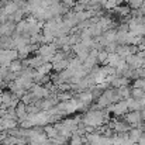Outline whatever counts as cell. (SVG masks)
<instances>
[{"label":"cell","instance_id":"obj_29","mask_svg":"<svg viewBox=\"0 0 145 145\" xmlns=\"http://www.w3.org/2000/svg\"><path fill=\"white\" fill-rule=\"evenodd\" d=\"M0 104H1V96H0Z\"/></svg>","mask_w":145,"mask_h":145},{"label":"cell","instance_id":"obj_11","mask_svg":"<svg viewBox=\"0 0 145 145\" xmlns=\"http://www.w3.org/2000/svg\"><path fill=\"white\" fill-rule=\"evenodd\" d=\"M127 103H128V108L130 111H134V110H142V106H141V101L134 99V97H128L127 99Z\"/></svg>","mask_w":145,"mask_h":145},{"label":"cell","instance_id":"obj_24","mask_svg":"<svg viewBox=\"0 0 145 145\" xmlns=\"http://www.w3.org/2000/svg\"><path fill=\"white\" fill-rule=\"evenodd\" d=\"M138 142H140L141 145H145V134L141 137V138H140V141H138Z\"/></svg>","mask_w":145,"mask_h":145},{"label":"cell","instance_id":"obj_15","mask_svg":"<svg viewBox=\"0 0 145 145\" xmlns=\"http://www.w3.org/2000/svg\"><path fill=\"white\" fill-rule=\"evenodd\" d=\"M56 96L59 99V101H68L73 97V93H72V90H63V92H58Z\"/></svg>","mask_w":145,"mask_h":145},{"label":"cell","instance_id":"obj_23","mask_svg":"<svg viewBox=\"0 0 145 145\" xmlns=\"http://www.w3.org/2000/svg\"><path fill=\"white\" fill-rule=\"evenodd\" d=\"M63 3H65L66 6H73V3H75V0H63Z\"/></svg>","mask_w":145,"mask_h":145},{"label":"cell","instance_id":"obj_1","mask_svg":"<svg viewBox=\"0 0 145 145\" xmlns=\"http://www.w3.org/2000/svg\"><path fill=\"white\" fill-rule=\"evenodd\" d=\"M124 120L131 125V128H144V125H145V121L142 120L141 110L128 111V113L124 116Z\"/></svg>","mask_w":145,"mask_h":145},{"label":"cell","instance_id":"obj_13","mask_svg":"<svg viewBox=\"0 0 145 145\" xmlns=\"http://www.w3.org/2000/svg\"><path fill=\"white\" fill-rule=\"evenodd\" d=\"M44 130H45V134L48 135V138H56L58 137V130H56V127L54 125V124H48V125H45L44 127Z\"/></svg>","mask_w":145,"mask_h":145},{"label":"cell","instance_id":"obj_2","mask_svg":"<svg viewBox=\"0 0 145 145\" xmlns=\"http://www.w3.org/2000/svg\"><path fill=\"white\" fill-rule=\"evenodd\" d=\"M106 110L108 113H113L116 117H123V116H125L130 111L127 100H120V101H117L114 104H110L108 107H106Z\"/></svg>","mask_w":145,"mask_h":145},{"label":"cell","instance_id":"obj_14","mask_svg":"<svg viewBox=\"0 0 145 145\" xmlns=\"http://www.w3.org/2000/svg\"><path fill=\"white\" fill-rule=\"evenodd\" d=\"M37 71H38L40 73H42V75H49V72L54 71V63H52V62H45V63H42Z\"/></svg>","mask_w":145,"mask_h":145},{"label":"cell","instance_id":"obj_16","mask_svg":"<svg viewBox=\"0 0 145 145\" xmlns=\"http://www.w3.org/2000/svg\"><path fill=\"white\" fill-rule=\"evenodd\" d=\"M0 96H1V103H4V104H7V106L10 107V101H11V99L14 96V93L10 92V90H6V92H3Z\"/></svg>","mask_w":145,"mask_h":145},{"label":"cell","instance_id":"obj_30","mask_svg":"<svg viewBox=\"0 0 145 145\" xmlns=\"http://www.w3.org/2000/svg\"><path fill=\"white\" fill-rule=\"evenodd\" d=\"M86 145H90V144H86Z\"/></svg>","mask_w":145,"mask_h":145},{"label":"cell","instance_id":"obj_25","mask_svg":"<svg viewBox=\"0 0 145 145\" xmlns=\"http://www.w3.org/2000/svg\"><path fill=\"white\" fill-rule=\"evenodd\" d=\"M124 145H134V142H133V141H131V140L128 138V140H127V141L124 142Z\"/></svg>","mask_w":145,"mask_h":145},{"label":"cell","instance_id":"obj_19","mask_svg":"<svg viewBox=\"0 0 145 145\" xmlns=\"http://www.w3.org/2000/svg\"><path fill=\"white\" fill-rule=\"evenodd\" d=\"M107 58H108V52L106 49H101L99 51V55H97V61L100 63H106L107 65Z\"/></svg>","mask_w":145,"mask_h":145},{"label":"cell","instance_id":"obj_20","mask_svg":"<svg viewBox=\"0 0 145 145\" xmlns=\"http://www.w3.org/2000/svg\"><path fill=\"white\" fill-rule=\"evenodd\" d=\"M3 117H6V118H11V120H17V121H18V118H17V113H16V108H14V107H8V108L6 110V114H4Z\"/></svg>","mask_w":145,"mask_h":145},{"label":"cell","instance_id":"obj_7","mask_svg":"<svg viewBox=\"0 0 145 145\" xmlns=\"http://www.w3.org/2000/svg\"><path fill=\"white\" fill-rule=\"evenodd\" d=\"M142 135H144L142 128H131V130L128 131V137H130V140H131L133 142H138Z\"/></svg>","mask_w":145,"mask_h":145},{"label":"cell","instance_id":"obj_4","mask_svg":"<svg viewBox=\"0 0 145 145\" xmlns=\"http://www.w3.org/2000/svg\"><path fill=\"white\" fill-rule=\"evenodd\" d=\"M16 113H17V118H18V124L21 121H24L27 117H28V113H27V104H24L23 101L18 103V106L16 107Z\"/></svg>","mask_w":145,"mask_h":145},{"label":"cell","instance_id":"obj_22","mask_svg":"<svg viewBox=\"0 0 145 145\" xmlns=\"http://www.w3.org/2000/svg\"><path fill=\"white\" fill-rule=\"evenodd\" d=\"M133 86H134V88H140V89L145 90V78H138V79H135L134 83H133Z\"/></svg>","mask_w":145,"mask_h":145},{"label":"cell","instance_id":"obj_31","mask_svg":"<svg viewBox=\"0 0 145 145\" xmlns=\"http://www.w3.org/2000/svg\"><path fill=\"white\" fill-rule=\"evenodd\" d=\"M11 145H14V144H11Z\"/></svg>","mask_w":145,"mask_h":145},{"label":"cell","instance_id":"obj_10","mask_svg":"<svg viewBox=\"0 0 145 145\" xmlns=\"http://www.w3.org/2000/svg\"><path fill=\"white\" fill-rule=\"evenodd\" d=\"M103 37L107 40L108 44H110V42H117V30L110 28V30H107V31L103 33Z\"/></svg>","mask_w":145,"mask_h":145},{"label":"cell","instance_id":"obj_21","mask_svg":"<svg viewBox=\"0 0 145 145\" xmlns=\"http://www.w3.org/2000/svg\"><path fill=\"white\" fill-rule=\"evenodd\" d=\"M144 1L145 0H128V6L131 7V10H138V8H141Z\"/></svg>","mask_w":145,"mask_h":145},{"label":"cell","instance_id":"obj_12","mask_svg":"<svg viewBox=\"0 0 145 145\" xmlns=\"http://www.w3.org/2000/svg\"><path fill=\"white\" fill-rule=\"evenodd\" d=\"M113 11L117 13L118 16H121V17H128L130 13H131V7L130 6H117Z\"/></svg>","mask_w":145,"mask_h":145},{"label":"cell","instance_id":"obj_17","mask_svg":"<svg viewBox=\"0 0 145 145\" xmlns=\"http://www.w3.org/2000/svg\"><path fill=\"white\" fill-rule=\"evenodd\" d=\"M117 90H118V95L123 97L124 100H127L128 97H131V90H130L128 86H121V88H118Z\"/></svg>","mask_w":145,"mask_h":145},{"label":"cell","instance_id":"obj_3","mask_svg":"<svg viewBox=\"0 0 145 145\" xmlns=\"http://www.w3.org/2000/svg\"><path fill=\"white\" fill-rule=\"evenodd\" d=\"M125 61H127V63L130 65V68H131V69H138V68H141V66L144 65V59H142V58H140L137 54H133V55L127 56V58H125Z\"/></svg>","mask_w":145,"mask_h":145},{"label":"cell","instance_id":"obj_5","mask_svg":"<svg viewBox=\"0 0 145 145\" xmlns=\"http://www.w3.org/2000/svg\"><path fill=\"white\" fill-rule=\"evenodd\" d=\"M76 99H79L80 101H83V103H86L88 106L95 100V96H93V93L90 92V90H85V92H79V93H76Z\"/></svg>","mask_w":145,"mask_h":145},{"label":"cell","instance_id":"obj_9","mask_svg":"<svg viewBox=\"0 0 145 145\" xmlns=\"http://www.w3.org/2000/svg\"><path fill=\"white\" fill-rule=\"evenodd\" d=\"M24 69V66H23V61L21 59H14V61H11V63L8 65V71L10 72H14V73H18V72H21Z\"/></svg>","mask_w":145,"mask_h":145},{"label":"cell","instance_id":"obj_18","mask_svg":"<svg viewBox=\"0 0 145 145\" xmlns=\"http://www.w3.org/2000/svg\"><path fill=\"white\" fill-rule=\"evenodd\" d=\"M144 95H145V90L140 89V88H133V89H131V97H134V99H137V100L142 99Z\"/></svg>","mask_w":145,"mask_h":145},{"label":"cell","instance_id":"obj_28","mask_svg":"<svg viewBox=\"0 0 145 145\" xmlns=\"http://www.w3.org/2000/svg\"><path fill=\"white\" fill-rule=\"evenodd\" d=\"M134 145H141L140 142H134Z\"/></svg>","mask_w":145,"mask_h":145},{"label":"cell","instance_id":"obj_26","mask_svg":"<svg viewBox=\"0 0 145 145\" xmlns=\"http://www.w3.org/2000/svg\"><path fill=\"white\" fill-rule=\"evenodd\" d=\"M141 114H142V120L145 121V107L142 108V110H141Z\"/></svg>","mask_w":145,"mask_h":145},{"label":"cell","instance_id":"obj_8","mask_svg":"<svg viewBox=\"0 0 145 145\" xmlns=\"http://www.w3.org/2000/svg\"><path fill=\"white\" fill-rule=\"evenodd\" d=\"M52 63H54V71H55V72H62V71L68 69V66H69V59L65 58V59H61V61L52 62Z\"/></svg>","mask_w":145,"mask_h":145},{"label":"cell","instance_id":"obj_6","mask_svg":"<svg viewBox=\"0 0 145 145\" xmlns=\"http://www.w3.org/2000/svg\"><path fill=\"white\" fill-rule=\"evenodd\" d=\"M131 130V125L124 120V121H116V125H114V131L118 134V133H128Z\"/></svg>","mask_w":145,"mask_h":145},{"label":"cell","instance_id":"obj_27","mask_svg":"<svg viewBox=\"0 0 145 145\" xmlns=\"http://www.w3.org/2000/svg\"><path fill=\"white\" fill-rule=\"evenodd\" d=\"M1 93H3V88L0 86V95H1Z\"/></svg>","mask_w":145,"mask_h":145}]
</instances>
